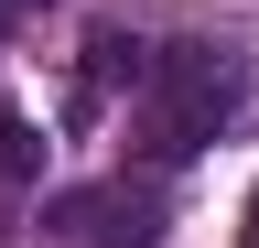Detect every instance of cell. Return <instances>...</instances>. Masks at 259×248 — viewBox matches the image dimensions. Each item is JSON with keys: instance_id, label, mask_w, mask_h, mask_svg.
Instances as JSON below:
<instances>
[{"instance_id": "2", "label": "cell", "mask_w": 259, "mask_h": 248, "mask_svg": "<svg viewBox=\"0 0 259 248\" xmlns=\"http://www.w3.org/2000/svg\"><path fill=\"white\" fill-rule=\"evenodd\" d=\"M162 183H130V173H108V183H65V194H44V237L54 248H162Z\"/></svg>"}, {"instance_id": "6", "label": "cell", "mask_w": 259, "mask_h": 248, "mask_svg": "<svg viewBox=\"0 0 259 248\" xmlns=\"http://www.w3.org/2000/svg\"><path fill=\"white\" fill-rule=\"evenodd\" d=\"M248 248H259V194H248Z\"/></svg>"}, {"instance_id": "1", "label": "cell", "mask_w": 259, "mask_h": 248, "mask_svg": "<svg viewBox=\"0 0 259 248\" xmlns=\"http://www.w3.org/2000/svg\"><path fill=\"white\" fill-rule=\"evenodd\" d=\"M238 97H248V54L238 43H162L151 54V76H141V151L151 162H194L227 119H238Z\"/></svg>"}, {"instance_id": "5", "label": "cell", "mask_w": 259, "mask_h": 248, "mask_svg": "<svg viewBox=\"0 0 259 248\" xmlns=\"http://www.w3.org/2000/svg\"><path fill=\"white\" fill-rule=\"evenodd\" d=\"M22 11H32V0H0V33H11V22H22Z\"/></svg>"}, {"instance_id": "4", "label": "cell", "mask_w": 259, "mask_h": 248, "mask_svg": "<svg viewBox=\"0 0 259 248\" xmlns=\"http://www.w3.org/2000/svg\"><path fill=\"white\" fill-rule=\"evenodd\" d=\"M0 183H44V130L22 108H0Z\"/></svg>"}, {"instance_id": "3", "label": "cell", "mask_w": 259, "mask_h": 248, "mask_svg": "<svg viewBox=\"0 0 259 248\" xmlns=\"http://www.w3.org/2000/svg\"><path fill=\"white\" fill-rule=\"evenodd\" d=\"M141 76H151V43H141V33H97V43H87V97H76V108L119 97V86L141 97Z\"/></svg>"}]
</instances>
